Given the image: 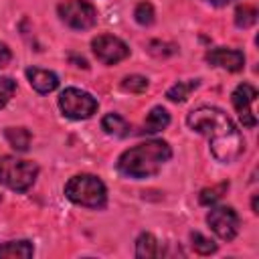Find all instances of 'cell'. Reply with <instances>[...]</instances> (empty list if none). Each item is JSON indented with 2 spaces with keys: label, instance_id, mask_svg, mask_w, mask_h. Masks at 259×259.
<instances>
[{
  "label": "cell",
  "instance_id": "obj_1",
  "mask_svg": "<svg viewBox=\"0 0 259 259\" xmlns=\"http://www.w3.org/2000/svg\"><path fill=\"white\" fill-rule=\"evenodd\" d=\"M186 123L192 132H198L208 140L210 154L223 164L235 162L245 150V142L237 125L219 107L200 105L186 115Z\"/></svg>",
  "mask_w": 259,
  "mask_h": 259
},
{
  "label": "cell",
  "instance_id": "obj_2",
  "mask_svg": "<svg viewBox=\"0 0 259 259\" xmlns=\"http://www.w3.org/2000/svg\"><path fill=\"white\" fill-rule=\"evenodd\" d=\"M170 158H172V148L168 146V142L148 140L125 150L117 158V172L134 180L150 178L156 176Z\"/></svg>",
  "mask_w": 259,
  "mask_h": 259
},
{
  "label": "cell",
  "instance_id": "obj_3",
  "mask_svg": "<svg viewBox=\"0 0 259 259\" xmlns=\"http://www.w3.org/2000/svg\"><path fill=\"white\" fill-rule=\"evenodd\" d=\"M65 196L75 204L87 208H101L107 202V188L93 174H77L65 184Z\"/></svg>",
  "mask_w": 259,
  "mask_h": 259
},
{
  "label": "cell",
  "instance_id": "obj_4",
  "mask_svg": "<svg viewBox=\"0 0 259 259\" xmlns=\"http://www.w3.org/2000/svg\"><path fill=\"white\" fill-rule=\"evenodd\" d=\"M38 176V166L30 160H20L16 156L0 158V184L16 192H26Z\"/></svg>",
  "mask_w": 259,
  "mask_h": 259
},
{
  "label": "cell",
  "instance_id": "obj_5",
  "mask_svg": "<svg viewBox=\"0 0 259 259\" xmlns=\"http://www.w3.org/2000/svg\"><path fill=\"white\" fill-rule=\"evenodd\" d=\"M59 107L69 119H89L97 111V99L77 87H67L59 95Z\"/></svg>",
  "mask_w": 259,
  "mask_h": 259
},
{
  "label": "cell",
  "instance_id": "obj_6",
  "mask_svg": "<svg viewBox=\"0 0 259 259\" xmlns=\"http://www.w3.org/2000/svg\"><path fill=\"white\" fill-rule=\"evenodd\" d=\"M57 12H59L61 20L75 30H87V28L95 26V22H97L95 6L85 0H65L57 6Z\"/></svg>",
  "mask_w": 259,
  "mask_h": 259
},
{
  "label": "cell",
  "instance_id": "obj_7",
  "mask_svg": "<svg viewBox=\"0 0 259 259\" xmlns=\"http://www.w3.org/2000/svg\"><path fill=\"white\" fill-rule=\"evenodd\" d=\"M206 225L219 239L233 241L239 233V214L231 206H212L206 214Z\"/></svg>",
  "mask_w": 259,
  "mask_h": 259
},
{
  "label": "cell",
  "instance_id": "obj_8",
  "mask_svg": "<svg viewBox=\"0 0 259 259\" xmlns=\"http://www.w3.org/2000/svg\"><path fill=\"white\" fill-rule=\"evenodd\" d=\"M91 49H93V55L97 57V61L103 65H115L130 57V47L113 34L95 36L91 40Z\"/></svg>",
  "mask_w": 259,
  "mask_h": 259
},
{
  "label": "cell",
  "instance_id": "obj_9",
  "mask_svg": "<svg viewBox=\"0 0 259 259\" xmlns=\"http://www.w3.org/2000/svg\"><path fill=\"white\" fill-rule=\"evenodd\" d=\"M255 99H257V89L251 83L237 85L233 95H231L233 107H235V111H237V115H239V119L245 127H255L257 125V117H255V111H253Z\"/></svg>",
  "mask_w": 259,
  "mask_h": 259
},
{
  "label": "cell",
  "instance_id": "obj_10",
  "mask_svg": "<svg viewBox=\"0 0 259 259\" xmlns=\"http://www.w3.org/2000/svg\"><path fill=\"white\" fill-rule=\"evenodd\" d=\"M206 63L212 65V67H221L225 71H231V73H237L243 69L245 65V55L243 51H237V49H225V47H219V49H210L206 55H204Z\"/></svg>",
  "mask_w": 259,
  "mask_h": 259
},
{
  "label": "cell",
  "instance_id": "obj_11",
  "mask_svg": "<svg viewBox=\"0 0 259 259\" xmlns=\"http://www.w3.org/2000/svg\"><path fill=\"white\" fill-rule=\"evenodd\" d=\"M26 79L30 87L38 93H51L59 87V77L49 71V69H38V67H28L26 69Z\"/></svg>",
  "mask_w": 259,
  "mask_h": 259
},
{
  "label": "cell",
  "instance_id": "obj_12",
  "mask_svg": "<svg viewBox=\"0 0 259 259\" xmlns=\"http://www.w3.org/2000/svg\"><path fill=\"white\" fill-rule=\"evenodd\" d=\"M170 123V113L162 107V105H156L150 109L144 125H142V134H156V132H162L164 127H168Z\"/></svg>",
  "mask_w": 259,
  "mask_h": 259
},
{
  "label": "cell",
  "instance_id": "obj_13",
  "mask_svg": "<svg viewBox=\"0 0 259 259\" xmlns=\"http://www.w3.org/2000/svg\"><path fill=\"white\" fill-rule=\"evenodd\" d=\"M160 255H162L160 243H158V239L152 233H142L136 239V257L152 259V257H160Z\"/></svg>",
  "mask_w": 259,
  "mask_h": 259
},
{
  "label": "cell",
  "instance_id": "obj_14",
  "mask_svg": "<svg viewBox=\"0 0 259 259\" xmlns=\"http://www.w3.org/2000/svg\"><path fill=\"white\" fill-rule=\"evenodd\" d=\"M101 130L109 136H115V138H125L132 134V125L117 113H107L103 115L101 119Z\"/></svg>",
  "mask_w": 259,
  "mask_h": 259
},
{
  "label": "cell",
  "instance_id": "obj_15",
  "mask_svg": "<svg viewBox=\"0 0 259 259\" xmlns=\"http://www.w3.org/2000/svg\"><path fill=\"white\" fill-rule=\"evenodd\" d=\"M34 249H32V243L30 241H10V243H4L0 247V257H6V259H28L32 257Z\"/></svg>",
  "mask_w": 259,
  "mask_h": 259
},
{
  "label": "cell",
  "instance_id": "obj_16",
  "mask_svg": "<svg viewBox=\"0 0 259 259\" xmlns=\"http://www.w3.org/2000/svg\"><path fill=\"white\" fill-rule=\"evenodd\" d=\"M198 85H200V79L178 81V83H174V85L166 91V97H168L170 101H174V103H182V101H186V99H188V95H190Z\"/></svg>",
  "mask_w": 259,
  "mask_h": 259
},
{
  "label": "cell",
  "instance_id": "obj_17",
  "mask_svg": "<svg viewBox=\"0 0 259 259\" xmlns=\"http://www.w3.org/2000/svg\"><path fill=\"white\" fill-rule=\"evenodd\" d=\"M4 138L16 152H26L30 146V132L26 127H6Z\"/></svg>",
  "mask_w": 259,
  "mask_h": 259
},
{
  "label": "cell",
  "instance_id": "obj_18",
  "mask_svg": "<svg viewBox=\"0 0 259 259\" xmlns=\"http://www.w3.org/2000/svg\"><path fill=\"white\" fill-rule=\"evenodd\" d=\"M257 16H259V12L253 4H241L235 10V24L239 28H249L257 22Z\"/></svg>",
  "mask_w": 259,
  "mask_h": 259
},
{
  "label": "cell",
  "instance_id": "obj_19",
  "mask_svg": "<svg viewBox=\"0 0 259 259\" xmlns=\"http://www.w3.org/2000/svg\"><path fill=\"white\" fill-rule=\"evenodd\" d=\"M190 243H192V249H194L196 253H200V255H210V253L217 251V243L210 241L208 237L196 233V231L190 233Z\"/></svg>",
  "mask_w": 259,
  "mask_h": 259
},
{
  "label": "cell",
  "instance_id": "obj_20",
  "mask_svg": "<svg viewBox=\"0 0 259 259\" xmlns=\"http://www.w3.org/2000/svg\"><path fill=\"white\" fill-rule=\"evenodd\" d=\"M227 188H229V182H221V184H217V186H210V188H204V190H200V196H198V200H200V204H214L219 198H223V194L227 192Z\"/></svg>",
  "mask_w": 259,
  "mask_h": 259
},
{
  "label": "cell",
  "instance_id": "obj_21",
  "mask_svg": "<svg viewBox=\"0 0 259 259\" xmlns=\"http://www.w3.org/2000/svg\"><path fill=\"white\" fill-rule=\"evenodd\" d=\"M154 16H156V12H154V6L150 2H140L134 10V18L142 26H150L154 22Z\"/></svg>",
  "mask_w": 259,
  "mask_h": 259
},
{
  "label": "cell",
  "instance_id": "obj_22",
  "mask_svg": "<svg viewBox=\"0 0 259 259\" xmlns=\"http://www.w3.org/2000/svg\"><path fill=\"white\" fill-rule=\"evenodd\" d=\"M121 89L130 93H144L148 89V79L142 75H127L121 79Z\"/></svg>",
  "mask_w": 259,
  "mask_h": 259
},
{
  "label": "cell",
  "instance_id": "obj_23",
  "mask_svg": "<svg viewBox=\"0 0 259 259\" xmlns=\"http://www.w3.org/2000/svg\"><path fill=\"white\" fill-rule=\"evenodd\" d=\"M148 53L154 55V57H168V55H174L176 53V45L162 42V40H152L148 45Z\"/></svg>",
  "mask_w": 259,
  "mask_h": 259
},
{
  "label": "cell",
  "instance_id": "obj_24",
  "mask_svg": "<svg viewBox=\"0 0 259 259\" xmlns=\"http://www.w3.org/2000/svg\"><path fill=\"white\" fill-rule=\"evenodd\" d=\"M16 91V83L10 77H0V107H4Z\"/></svg>",
  "mask_w": 259,
  "mask_h": 259
},
{
  "label": "cell",
  "instance_id": "obj_25",
  "mask_svg": "<svg viewBox=\"0 0 259 259\" xmlns=\"http://www.w3.org/2000/svg\"><path fill=\"white\" fill-rule=\"evenodd\" d=\"M10 59H12L10 49H8L4 42H0V69H2V67H6V65L10 63Z\"/></svg>",
  "mask_w": 259,
  "mask_h": 259
},
{
  "label": "cell",
  "instance_id": "obj_26",
  "mask_svg": "<svg viewBox=\"0 0 259 259\" xmlns=\"http://www.w3.org/2000/svg\"><path fill=\"white\" fill-rule=\"evenodd\" d=\"M204 2H208V4H212V6H227V4L233 2V0H204Z\"/></svg>",
  "mask_w": 259,
  "mask_h": 259
},
{
  "label": "cell",
  "instance_id": "obj_27",
  "mask_svg": "<svg viewBox=\"0 0 259 259\" xmlns=\"http://www.w3.org/2000/svg\"><path fill=\"white\" fill-rule=\"evenodd\" d=\"M71 61H75L77 63V67H83V69H87V61L81 57V59H77V57H71Z\"/></svg>",
  "mask_w": 259,
  "mask_h": 259
},
{
  "label": "cell",
  "instance_id": "obj_28",
  "mask_svg": "<svg viewBox=\"0 0 259 259\" xmlns=\"http://www.w3.org/2000/svg\"><path fill=\"white\" fill-rule=\"evenodd\" d=\"M251 208H253L255 214L259 212V208H257V194H253V198H251Z\"/></svg>",
  "mask_w": 259,
  "mask_h": 259
}]
</instances>
